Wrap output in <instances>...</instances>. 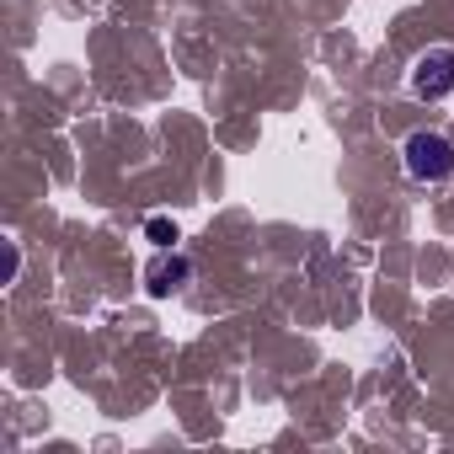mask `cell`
<instances>
[{
    "instance_id": "obj_1",
    "label": "cell",
    "mask_w": 454,
    "mask_h": 454,
    "mask_svg": "<svg viewBox=\"0 0 454 454\" xmlns=\"http://www.w3.org/2000/svg\"><path fill=\"white\" fill-rule=\"evenodd\" d=\"M401 160H406V176L411 182H449L454 176V145L433 129H417L406 145H401Z\"/></svg>"
},
{
    "instance_id": "obj_2",
    "label": "cell",
    "mask_w": 454,
    "mask_h": 454,
    "mask_svg": "<svg viewBox=\"0 0 454 454\" xmlns=\"http://www.w3.org/2000/svg\"><path fill=\"white\" fill-rule=\"evenodd\" d=\"M406 86H411L417 102H443V97L454 91V49H427V54H417Z\"/></svg>"
},
{
    "instance_id": "obj_3",
    "label": "cell",
    "mask_w": 454,
    "mask_h": 454,
    "mask_svg": "<svg viewBox=\"0 0 454 454\" xmlns=\"http://www.w3.org/2000/svg\"><path fill=\"white\" fill-rule=\"evenodd\" d=\"M182 284H187V262H182V257H176V262H155V268H150V294H155V300H166V294H171V289H182Z\"/></svg>"
},
{
    "instance_id": "obj_4",
    "label": "cell",
    "mask_w": 454,
    "mask_h": 454,
    "mask_svg": "<svg viewBox=\"0 0 454 454\" xmlns=\"http://www.w3.org/2000/svg\"><path fill=\"white\" fill-rule=\"evenodd\" d=\"M145 236H150V241H155V247H160V252H171V247H176V224H171V219H160V214H155V219H150V224H145Z\"/></svg>"
}]
</instances>
